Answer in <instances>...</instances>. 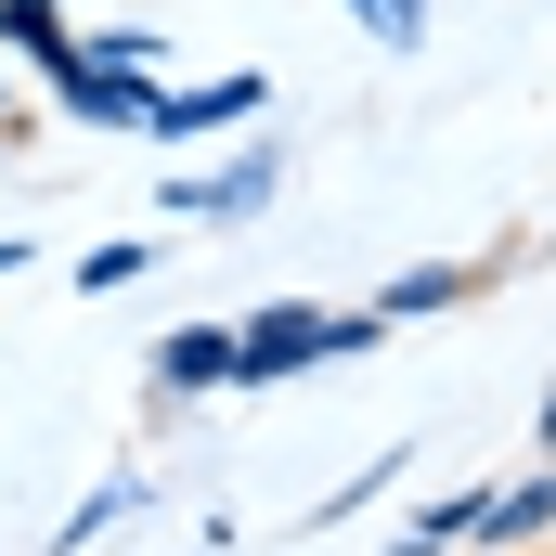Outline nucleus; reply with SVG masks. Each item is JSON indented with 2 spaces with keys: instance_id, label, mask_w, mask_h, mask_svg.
<instances>
[{
  "instance_id": "1",
  "label": "nucleus",
  "mask_w": 556,
  "mask_h": 556,
  "mask_svg": "<svg viewBox=\"0 0 556 556\" xmlns=\"http://www.w3.org/2000/svg\"><path fill=\"white\" fill-rule=\"evenodd\" d=\"M311 363H324V311H311V298H273V311L233 324V389H285V376H311Z\"/></svg>"
},
{
  "instance_id": "2",
  "label": "nucleus",
  "mask_w": 556,
  "mask_h": 556,
  "mask_svg": "<svg viewBox=\"0 0 556 556\" xmlns=\"http://www.w3.org/2000/svg\"><path fill=\"white\" fill-rule=\"evenodd\" d=\"M260 104H273V78H260V65H233V78H207V91H142V130H155V142H194V130L260 117Z\"/></svg>"
},
{
  "instance_id": "3",
  "label": "nucleus",
  "mask_w": 556,
  "mask_h": 556,
  "mask_svg": "<svg viewBox=\"0 0 556 556\" xmlns=\"http://www.w3.org/2000/svg\"><path fill=\"white\" fill-rule=\"evenodd\" d=\"M39 78H52L91 130H142V91H155L142 65H104V52H65V65H39Z\"/></svg>"
},
{
  "instance_id": "4",
  "label": "nucleus",
  "mask_w": 556,
  "mask_h": 556,
  "mask_svg": "<svg viewBox=\"0 0 556 556\" xmlns=\"http://www.w3.org/2000/svg\"><path fill=\"white\" fill-rule=\"evenodd\" d=\"M155 389H168V402H207V389H233V324H181V337L155 350Z\"/></svg>"
},
{
  "instance_id": "5",
  "label": "nucleus",
  "mask_w": 556,
  "mask_h": 556,
  "mask_svg": "<svg viewBox=\"0 0 556 556\" xmlns=\"http://www.w3.org/2000/svg\"><path fill=\"white\" fill-rule=\"evenodd\" d=\"M453 298H479V273H466V260H415V273L376 285L363 311H376V324H415V311H453Z\"/></svg>"
},
{
  "instance_id": "6",
  "label": "nucleus",
  "mask_w": 556,
  "mask_h": 556,
  "mask_svg": "<svg viewBox=\"0 0 556 556\" xmlns=\"http://www.w3.org/2000/svg\"><path fill=\"white\" fill-rule=\"evenodd\" d=\"M531 531H556V466H531L518 492H492V518H479V544H531Z\"/></svg>"
},
{
  "instance_id": "7",
  "label": "nucleus",
  "mask_w": 556,
  "mask_h": 556,
  "mask_svg": "<svg viewBox=\"0 0 556 556\" xmlns=\"http://www.w3.org/2000/svg\"><path fill=\"white\" fill-rule=\"evenodd\" d=\"M260 194H273V142H260V155H247V168H220V181H194V194H181V207H260Z\"/></svg>"
},
{
  "instance_id": "8",
  "label": "nucleus",
  "mask_w": 556,
  "mask_h": 556,
  "mask_svg": "<svg viewBox=\"0 0 556 556\" xmlns=\"http://www.w3.org/2000/svg\"><path fill=\"white\" fill-rule=\"evenodd\" d=\"M142 260H155V247H91V260H78V285H91V298H117V285L142 273Z\"/></svg>"
},
{
  "instance_id": "9",
  "label": "nucleus",
  "mask_w": 556,
  "mask_h": 556,
  "mask_svg": "<svg viewBox=\"0 0 556 556\" xmlns=\"http://www.w3.org/2000/svg\"><path fill=\"white\" fill-rule=\"evenodd\" d=\"M531 440H544V466H556V389H544V415H531Z\"/></svg>"
},
{
  "instance_id": "10",
  "label": "nucleus",
  "mask_w": 556,
  "mask_h": 556,
  "mask_svg": "<svg viewBox=\"0 0 556 556\" xmlns=\"http://www.w3.org/2000/svg\"><path fill=\"white\" fill-rule=\"evenodd\" d=\"M0 285H13V247H0Z\"/></svg>"
}]
</instances>
